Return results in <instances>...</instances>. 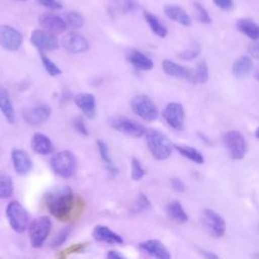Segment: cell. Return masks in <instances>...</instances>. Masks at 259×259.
I'll return each mask as SVG.
<instances>
[{
	"label": "cell",
	"mask_w": 259,
	"mask_h": 259,
	"mask_svg": "<svg viewBox=\"0 0 259 259\" xmlns=\"http://www.w3.org/2000/svg\"><path fill=\"white\" fill-rule=\"evenodd\" d=\"M63 48L72 54H80L88 50V40L80 33L76 31H70L66 33L61 40Z\"/></svg>",
	"instance_id": "obj_14"
},
{
	"label": "cell",
	"mask_w": 259,
	"mask_h": 259,
	"mask_svg": "<svg viewBox=\"0 0 259 259\" xmlns=\"http://www.w3.org/2000/svg\"><path fill=\"white\" fill-rule=\"evenodd\" d=\"M71 233V228H64L62 230H60L54 237V239L52 240L51 246L53 248H57L60 247L62 244H64L66 242V240L68 239L69 235Z\"/></svg>",
	"instance_id": "obj_38"
},
{
	"label": "cell",
	"mask_w": 259,
	"mask_h": 259,
	"mask_svg": "<svg viewBox=\"0 0 259 259\" xmlns=\"http://www.w3.org/2000/svg\"><path fill=\"white\" fill-rule=\"evenodd\" d=\"M6 218L14 232L21 234L27 230L29 224L28 213L23 205L17 200H12L7 204Z\"/></svg>",
	"instance_id": "obj_5"
},
{
	"label": "cell",
	"mask_w": 259,
	"mask_h": 259,
	"mask_svg": "<svg viewBox=\"0 0 259 259\" xmlns=\"http://www.w3.org/2000/svg\"><path fill=\"white\" fill-rule=\"evenodd\" d=\"M201 255L203 256V257H205V258H218V255H215V254H213V253H211V252H209V251H204V250H202V252H201Z\"/></svg>",
	"instance_id": "obj_48"
},
{
	"label": "cell",
	"mask_w": 259,
	"mask_h": 259,
	"mask_svg": "<svg viewBox=\"0 0 259 259\" xmlns=\"http://www.w3.org/2000/svg\"><path fill=\"white\" fill-rule=\"evenodd\" d=\"M115 6L122 12H131L137 9V0H112Z\"/></svg>",
	"instance_id": "obj_39"
},
{
	"label": "cell",
	"mask_w": 259,
	"mask_h": 259,
	"mask_svg": "<svg viewBox=\"0 0 259 259\" xmlns=\"http://www.w3.org/2000/svg\"><path fill=\"white\" fill-rule=\"evenodd\" d=\"M73 125L75 127V130L77 132H79L80 134L84 135V136H88L89 135V132H88V128L84 122V119L81 117V116H78L76 118H74L73 120Z\"/></svg>",
	"instance_id": "obj_41"
},
{
	"label": "cell",
	"mask_w": 259,
	"mask_h": 259,
	"mask_svg": "<svg viewBox=\"0 0 259 259\" xmlns=\"http://www.w3.org/2000/svg\"><path fill=\"white\" fill-rule=\"evenodd\" d=\"M0 111L9 123L15 121V110L7 89L0 85Z\"/></svg>",
	"instance_id": "obj_23"
},
{
	"label": "cell",
	"mask_w": 259,
	"mask_h": 259,
	"mask_svg": "<svg viewBox=\"0 0 259 259\" xmlns=\"http://www.w3.org/2000/svg\"><path fill=\"white\" fill-rule=\"evenodd\" d=\"M140 248L150 256L158 259H169L171 257L168 249L157 239H150L142 242Z\"/></svg>",
	"instance_id": "obj_18"
},
{
	"label": "cell",
	"mask_w": 259,
	"mask_h": 259,
	"mask_svg": "<svg viewBox=\"0 0 259 259\" xmlns=\"http://www.w3.org/2000/svg\"><path fill=\"white\" fill-rule=\"evenodd\" d=\"M13 193L12 178L4 172L0 171V198H8Z\"/></svg>",
	"instance_id": "obj_32"
},
{
	"label": "cell",
	"mask_w": 259,
	"mask_h": 259,
	"mask_svg": "<svg viewBox=\"0 0 259 259\" xmlns=\"http://www.w3.org/2000/svg\"><path fill=\"white\" fill-rule=\"evenodd\" d=\"M163 117L166 122L176 131L184 128V108L178 102H170L163 110Z\"/></svg>",
	"instance_id": "obj_13"
},
{
	"label": "cell",
	"mask_w": 259,
	"mask_h": 259,
	"mask_svg": "<svg viewBox=\"0 0 259 259\" xmlns=\"http://www.w3.org/2000/svg\"><path fill=\"white\" fill-rule=\"evenodd\" d=\"M162 69L163 71L172 77L176 78H183L189 80L190 78V71L186 68L182 67L181 65H178L177 63L171 61V60H164L162 62Z\"/></svg>",
	"instance_id": "obj_26"
},
{
	"label": "cell",
	"mask_w": 259,
	"mask_h": 259,
	"mask_svg": "<svg viewBox=\"0 0 259 259\" xmlns=\"http://www.w3.org/2000/svg\"><path fill=\"white\" fill-rule=\"evenodd\" d=\"M255 79L259 82V69L255 72Z\"/></svg>",
	"instance_id": "obj_49"
},
{
	"label": "cell",
	"mask_w": 259,
	"mask_h": 259,
	"mask_svg": "<svg viewBox=\"0 0 259 259\" xmlns=\"http://www.w3.org/2000/svg\"><path fill=\"white\" fill-rule=\"evenodd\" d=\"M30 42L40 52L54 51L59 48V40L55 33L45 29H34L30 34Z\"/></svg>",
	"instance_id": "obj_10"
},
{
	"label": "cell",
	"mask_w": 259,
	"mask_h": 259,
	"mask_svg": "<svg viewBox=\"0 0 259 259\" xmlns=\"http://www.w3.org/2000/svg\"><path fill=\"white\" fill-rule=\"evenodd\" d=\"M170 182H171L172 188H173L175 191H177V192H183V191L185 190V185H184L183 181H182L180 178H178V177H173Z\"/></svg>",
	"instance_id": "obj_45"
},
{
	"label": "cell",
	"mask_w": 259,
	"mask_h": 259,
	"mask_svg": "<svg viewBox=\"0 0 259 259\" xmlns=\"http://www.w3.org/2000/svg\"><path fill=\"white\" fill-rule=\"evenodd\" d=\"M194 7H195V11H196V18L199 22L204 23V24H208L211 22V18L209 17L207 11L205 10V8L200 5L199 3H194Z\"/></svg>",
	"instance_id": "obj_40"
},
{
	"label": "cell",
	"mask_w": 259,
	"mask_h": 259,
	"mask_svg": "<svg viewBox=\"0 0 259 259\" xmlns=\"http://www.w3.org/2000/svg\"><path fill=\"white\" fill-rule=\"evenodd\" d=\"M145 173H146L145 169L141 165L139 159L133 158L132 162H131V177H132V179L135 181H139V180L143 179V177L145 176Z\"/></svg>",
	"instance_id": "obj_36"
},
{
	"label": "cell",
	"mask_w": 259,
	"mask_h": 259,
	"mask_svg": "<svg viewBox=\"0 0 259 259\" xmlns=\"http://www.w3.org/2000/svg\"><path fill=\"white\" fill-rule=\"evenodd\" d=\"M145 137L148 149L155 159L163 161L170 157L174 145L164 133L151 128L146 131Z\"/></svg>",
	"instance_id": "obj_2"
},
{
	"label": "cell",
	"mask_w": 259,
	"mask_h": 259,
	"mask_svg": "<svg viewBox=\"0 0 259 259\" xmlns=\"http://www.w3.org/2000/svg\"><path fill=\"white\" fill-rule=\"evenodd\" d=\"M166 211H167L169 218L178 224H183V223L187 222V220H188V215H187L186 211L184 210L181 203L177 200L170 201L167 204Z\"/></svg>",
	"instance_id": "obj_27"
},
{
	"label": "cell",
	"mask_w": 259,
	"mask_h": 259,
	"mask_svg": "<svg viewBox=\"0 0 259 259\" xmlns=\"http://www.w3.org/2000/svg\"><path fill=\"white\" fill-rule=\"evenodd\" d=\"M51 112V107L48 104L41 103L24 108L21 115L26 123L30 125H39L48 120Z\"/></svg>",
	"instance_id": "obj_12"
},
{
	"label": "cell",
	"mask_w": 259,
	"mask_h": 259,
	"mask_svg": "<svg viewBox=\"0 0 259 259\" xmlns=\"http://www.w3.org/2000/svg\"><path fill=\"white\" fill-rule=\"evenodd\" d=\"M97 148H98V152L100 154V157L101 159L103 160V162L105 163L106 165V168L108 169V171L110 173H112L113 175L116 174L118 172L117 168L115 167L110 155H109V150H108V147L106 145V143L102 140H97Z\"/></svg>",
	"instance_id": "obj_31"
},
{
	"label": "cell",
	"mask_w": 259,
	"mask_h": 259,
	"mask_svg": "<svg viewBox=\"0 0 259 259\" xmlns=\"http://www.w3.org/2000/svg\"><path fill=\"white\" fill-rule=\"evenodd\" d=\"M248 51L252 58L259 60V38L254 39L253 42L250 44Z\"/></svg>",
	"instance_id": "obj_44"
},
{
	"label": "cell",
	"mask_w": 259,
	"mask_h": 259,
	"mask_svg": "<svg viewBox=\"0 0 259 259\" xmlns=\"http://www.w3.org/2000/svg\"><path fill=\"white\" fill-rule=\"evenodd\" d=\"M106 257H107V258H110V259H122V258H123V256H122L120 253H118V252H116V251H114V250L109 251V252L107 253Z\"/></svg>",
	"instance_id": "obj_47"
},
{
	"label": "cell",
	"mask_w": 259,
	"mask_h": 259,
	"mask_svg": "<svg viewBox=\"0 0 259 259\" xmlns=\"http://www.w3.org/2000/svg\"><path fill=\"white\" fill-rule=\"evenodd\" d=\"M40 60L41 63L44 65V68L47 70V72L51 75V76H58L62 73L61 69L51 60L49 59L44 52H40Z\"/></svg>",
	"instance_id": "obj_35"
},
{
	"label": "cell",
	"mask_w": 259,
	"mask_h": 259,
	"mask_svg": "<svg viewBox=\"0 0 259 259\" xmlns=\"http://www.w3.org/2000/svg\"><path fill=\"white\" fill-rule=\"evenodd\" d=\"M38 23L42 29L53 33H62L67 29V24L62 16L53 13H44L38 17Z\"/></svg>",
	"instance_id": "obj_15"
},
{
	"label": "cell",
	"mask_w": 259,
	"mask_h": 259,
	"mask_svg": "<svg viewBox=\"0 0 259 259\" xmlns=\"http://www.w3.org/2000/svg\"><path fill=\"white\" fill-rule=\"evenodd\" d=\"M45 201L50 213L57 220L65 222L72 214L75 195L69 186H62L47 193Z\"/></svg>",
	"instance_id": "obj_1"
},
{
	"label": "cell",
	"mask_w": 259,
	"mask_h": 259,
	"mask_svg": "<svg viewBox=\"0 0 259 259\" xmlns=\"http://www.w3.org/2000/svg\"><path fill=\"white\" fill-rule=\"evenodd\" d=\"M131 108L138 116L147 121H153L158 117V108L154 101L147 95L140 94L131 100Z\"/></svg>",
	"instance_id": "obj_6"
},
{
	"label": "cell",
	"mask_w": 259,
	"mask_h": 259,
	"mask_svg": "<svg viewBox=\"0 0 259 259\" xmlns=\"http://www.w3.org/2000/svg\"><path fill=\"white\" fill-rule=\"evenodd\" d=\"M150 208H151L150 200L148 199V197L145 194L140 193L139 196L137 197L136 201H135V204H134V207H133V211L134 212H142V211L148 210Z\"/></svg>",
	"instance_id": "obj_37"
},
{
	"label": "cell",
	"mask_w": 259,
	"mask_h": 259,
	"mask_svg": "<svg viewBox=\"0 0 259 259\" xmlns=\"http://www.w3.org/2000/svg\"><path fill=\"white\" fill-rule=\"evenodd\" d=\"M144 18L147 21V23L149 24L150 28L152 29V31L160 36V37H165L168 33L167 28L161 23V21L158 19V17L156 15H154L153 13L149 12V11H144Z\"/></svg>",
	"instance_id": "obj_28"
},
{
	"label": "cell",
	"mask_w": 259,
	"mask_h": 259,
	"mask_svg": "<svg viewBox=\"0 0 259 259\" xmlns=\"http://www.w3.org/2000/svg\"><path fill=\"white\" fill-rule=\"evenodd\" d=\"M108 123L113 130L132 138H140L146 133L141 123L126 116H113L109 118Z\"/></svg>",
	"instance_id": "obj_9"
},
{
	"label": "cell",
	"mask_w": 259,
	"mask_h": 259,
	"mask_svg": "<svg viewBox=\"0 0 259 259\" xmlns=\"http://www.w3.org/2000/svg\"><path fill=\"white\" fill-rule=\"evenodd\" d=\"M75 104L88 118H93L96 113L95 96L91 93H79L74 97Z\"/></svg>",
	"instance_id": "obj_17"
},
{
	"label": "cell",
	"mask_w": 259,
	"mask_h": 259,
	"mask_svg": "<svg viewBox=\"0 0 259 259\" xmlns=\"http://www.w3.org/2000/svg\"><path fill=\"white\" fill-rule=\"evenodd\" d=\"M174 148L185 158L191 160L194 163L197 164H202L204 162V158L201 155V153L199 151H197L196 149L189 147V146H185V145H174Z\"/></svg>",
	"instance_id": "obj_30"
},
{
	"label": "cell",
	"mask_w": 259,
	"mask_h": 259,
	"mask_svg": "<svg viewBox=\"0 0 259 259\" xmlns=\"http://www.w3.org/2000/svg\"><path fill=\"white\" fill-rule=\"evenodd\" d=\"M64 19V21L67 24V27H71V28H80L83 26L84 24V18L83 16L77 12V11H70V12H66L64 14L61 15Z\"/></svg>",
	"instance_id": "obj_33"
},
{
	"label": "cell",
	"mask_w": 259,
	"mask_h": 259,
	"mask_svg": "<svg viewBox=\"0 0 259 259\" xmlns=\"http://www.w3.org/2000/svg\"><path fill=\"white\" fill-rule=\"evenodd\" d=\"M201 223L209 236L221 238L226 232V222L221 214L210 208H204L201 212Z\"/></svg>",
	"instance_id": "obj_8"
},
{
	"label": "cell",
	"mask_w": 259,
	"mask_h": 259,
	"mask_svg": "<svg viewBox=\"0 0 259 259\" xmlns=\"http://www.w3.org/2000/svg\"><path fill=\"white\" fill-rule=\"evenodd\" d=\"M23 40L22 34L10 25H0V47L9 52L17 51Z\"/></svg>",
	"instance_id": "obj_11"
},
{
	"label": "cell",
	"mask_w": 259,
	"mask_h": 259,
	"mask_svg": "<svg viewBox=\"0 0 259 259\" xmlns=\"http://www.w3.org/2000/svg\"><path fill=\"white\" fill-rule=\"evenodd\" d=\"M30 146L33 152L39 155H48L54 151V145L51 139L42 133L33 134L30 141Z\"/></svg>",
	"instance_id": "obj_19"
},
{
	"label": "cell",
	"mask_w": 259,
	"mask_h": 259,
	"mask_svg": "<svg viewBox=\"0 0 259 259\" xmlns=\"http://www.w3.org/2000/svg\"><path fill=\"white\" fill-rule=\"evenodd\" d=\"M215 6L225 10V11H232L235 7L233 0H212Z\"/></svg>",
	"instance_id": "obj_42"
},
{
	"label": "cell",
	"mask_w": 259,
	"mask_h": 259,
	"mask_svg": "<svg viewBox=\"0 0 259 259\" xmlns=\"http://www.w3.org/2000/svg\"><path fill=\"white\" fill-rule=\"evenodd\" d=\"M252 69H253V62L251 58L248 56H241L234 62L232 67V72L236 78L242 79V78L248 77Z\"/></svg>",
	"instance_id": "obj_24"
},
{
	"label": "cell",
	"mask_w": 259,
	"mask_h": 259,
	"mask_svg": "<svg viewBox=\"0 0 259 259\" xmlns=\"http://www.w3.org/2000/svg\"><path fill=\"white\" fill-rule=\"evenodd\" d=\"M208 79V67L204 60L200 61L196 68L193 71H190V78L189 80L193 83L202 84L205 83Z\"/></svg>",
	"instance_id": "obj_29"
},
{
	"label": "cell",
	"mask_w": 259,
	"mask_h": 259,
	"mask_svg": "<svg viewBox=\"0 0 259 259\" xmlns=\"http://www.w3.org/2000/svg\"><path fill=\"white\" fill-rule=\"evenodd\" d=\"M223 141L231 158L234 160H241L245 157L247 152V142L240 132L230 131L226 133Z\"/></svg>",
	"instance_id": "obj_7"
},
{
	"label": "cell",
	"mask_w": 259,
	"mask_h": 259,
	"mask_svg": "<svg viewBox=\"0 0 259 259\" xmlns=\"http://www.w3.org/2000/svg\"><path fill=\"white\" fill-rule=\"evenodd\" d=\"M128 62L137 69L142 70V71H149L151 69H153L154 67V63L153 61L147 57L145 54H143L142 52L138 51V50H131L127 53L126 56Z\"/></svg>",
	"instance_id": "obj_22"
},
{
	"label": "cell",
	"mask_w": 259,
	"mask_h": 259,
	"mask_svg": "<svg viewBox=\"0 0 259 259\" xmlns=\"http://www.w3.org/2000/svg\"><path fill=\"white\" fill-rule=\"evenodd\" d=\"M50 165L52 170L60 177L70 178L74 175L76 171L77 161L71 151L64 150L56 153L52 157Z\"/></svg>",
	"instance_id": "obj_3"
},
{
	"label": "cell",
	"mask_w": 259,
	"mask_h": 259,
	"mask_svg": "<svg viewBox=\"0 0 259 259\" xmlns=\"http://www.w3.org/2000/svg\"><path fill=\"white\" fill-rule=\"evenodd\" d=\"M52 229L51 219L47 215H40L33 219L27 227L30 245L33 248H39L44 245Z\"/></svg>",
	"instance_id": "obj_4"
},
{
	"label": "cell",
	"mask_w": 259,
	"mask_h": 259,
	"mask_svg": "<svg viewBox=\"0 0 259 259\" xmlns=\"http://www.w3.org/2000/svg\"><path fill=\"white\" fill-rule=\"evenodd\" d=\"M164 13L168 18L175 22H178L183 26H189L192 22L191 17L188 15V13L183 8L177 5H166L164 7Z\"/></svg>",
	"instance_id": "obj_21"
},
{
	"label": "cell",
	"mask_w": 259,
	"mask_h": 259,
	"mask_svg": "<svg viewBox=\"0 0 259 259\" xmlns=\"http://www.w3.org/2000/svg\"><path fill=\"white\" fill-rule=\"evenodd\" d=\"M20 1H27V0H20Z\"/></svg>",
	"instance_id": "obj_52"
},
{
	"label": "cell",
	"mask_w": 259,
	"mask_h": 259,
	"mask_svg": "<svg viewBox=\"0 0 259 259\" xmlns=\"http://www.w3.org/2000/svg\"><path fill=\"white\" fill-rule=\"evenodd\" d=\"M237 29L251 39L259 38V24L251 18H240L236 23Z\"/></svg>",
	"instance_id": "obj_25"
},
{
	"label": "cell",
	"mask_w": 259,
	"mask_h": 259,
	"mask_svg": "<svg viewBox=\"0 0 259 259\" xmlns=\"http://www.w3.org/2000/svg\"><path fill=\"white\" fill-rule=\"evenodd\" d=\"M85 246H86V245H84V244H76V245H72V246H71V247H69L68 249L64 250V251L62 252V254L60 253V255H61V257H66L68 254L76 253V252H78V251H82V250L85 248Z\"/></svg>",
	"instance_id": "obj_46"
},
{
	"label": "cell",
	"mask_w": 259,
	"mask_h": 259,
	"mask_svg": "<svg viewBox=\"0 0 259 259\" xmlns=\"http://www.w3.org/2000/svg\"><path fill=\"white\" fill-rule=\"evenodd\" d=\"M201 52V48L197 42H192L188 48L179 53V58L184 61H190L195 59Z\"/></svg>",
	"instance_id": "obj_34"
},
{
	"label": "cell",
	"mask_w": 259,
	"mask_h": 259,
	"mask_svg": "<svg viewBox=\"0 0 259 259\" xmlns=\"http://www.w3.org/2000/svg\"><path fill=\"white\" fill-rule=\"evenodd\" d=\"M11 161L15 172L19 175H25L32 169V160L22 149H13L11 151Z\"/></svg>",
	"instance_id": "obj_16"
},
{
	"label": "cell",
	"mask_w": 259,
	"mask_h": 259,
	"mask_svg": "<svg viewBox=\"0 0 259 259\" xmlns=\"http://www.w3.org/2000/svg\"><path fill=\"white\" fill-rule=\"evenodd\" d=\"M39 4H41L42 6L49 8V9H60L62 8V4L58 1V0H37Z\"/></svg>",
	"instance_id": "obj_43"
},
{
	"label": "cell",
	"mask_w": 259,
	"mask_h": 259,
	"mask_svg": "<svg viewBox=\"0 0 259 259\" xmlns=\"http://www.w3.org/2000/svg\"><path fill=\"white\" fill-rule=\"evenodd\" d=\"M255 137L257 138V139H259V126L256 128V131H255Z\"/></svg>",
	"instance_id": "obj_50"
},
{
	"label": "cell",
	"mask_w": 259,
	"mask_h": 259,
	"mask_svg": "<svg viewBox=\"0 0 259 259\" xmlns=\"http://www.w3.org/2000/svg\"><path fill=\"white\" fill-rule=\"evenodd\" d=\"M94 239L99 242H105L107 244H122V238L111 229L106 226L98 225L94 228L92 233Z\"/></svg>",
	"instance_id": "obj_20"
},
{
	"label": "cell",
	"mask_w": 259,
	"mask_h": 259,
	"mask_svg": "<svg viewBox=\"0 0 259 259\" xmlns=\"http://www.w3.org/2000/svg\"><path fill=\"white\" fill-rule=\"evenodd\" d=\"M254 257H259V253H258V254H255Z\"/></svg>",
	"instance_id": "obj_51"
}]
</instances>
